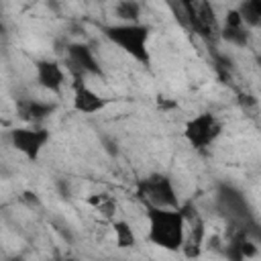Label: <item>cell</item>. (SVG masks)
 Wrapping results in <instances>:
<instances>
[{
	"mask_svg": "<svg viewBox=\"0 0 261 261\" xmlns=\"http://www.w3.org/2000/svg\"><path fill=\"white\" fill-rule=\"evenodd\" d=\"M139 196L147 206H161V208H179L177 192L169 175L153 173L139 181Z\"/></svg>",
	"mask_w": 261,
	"mask_h": 261,
	"instance_id": "3957f363",
	"label": "cell"
},
{
	"mask_svg": "<svg viewBox=\"0 0 261 261\" xmlns=\"http://www.w3.org/2000/svg\"><path fill=\"white\" fill-rule=\"evenodd\" d=\"M47 143H49V130L39 124L14 126L10 130V145L31 161H35L41 155Z\"/></svg>",
	"mask_w": 261,
	"mask_h": 261,
	"instance_id": "5b68a950",
	"label": "cell"
},
{
	"mask_svg": "<svg viewBox=\"0 0 261 261\" xmlns=\"http://www.w3.org/2000/svg\"><path fill=\"white\" fill-rule=\"evenodd\" d=\"M57 188H59V192H61L65 198H69V184H67L65 179H57Z\"/></svg>",
	"mask_w": 261,
	"mask_h": 261,
	"instance_id": "2e32d148",
	"label": "cell"
},
{
	"mask_svg": "<svg viewBox=\"0 0 261 261\" xmlns=\"http://www.w3.org/2000/svg\"><path fill=\"white\" fill-rule=\"evenodd\" d=\"M53 110H55L53 104L41 102V100H31V98L18 100V104H16L18 116H20L24 122H29V124H39L41 120H45L47 116H51Z\"/></svg>",
	"mask_w": 261,
	"mask_h": 261,
	"instance_id": "9c48e42d",
	"label": "cell"
},
{
	"mask_svg": "<svg viewBox=\"0 0 261 261\" xmlns=\"http://www.w3.org/2000/svg\"><path fill=\"white\" fill-rule=\"evenodd\" d=\"M222 133L220 120L212 112H202L190 118L184 126V139L194 149H206L210 147Z\"/></svg>",
	"mask_w": 261,
	"mask_h": 261,
	"instance_id": "277c9868",
	"label": "cell"
},
{
	"mask_svg": "<svg viewBox=\"0 0 261 261\" xmlns=\"http://www.w3.org/2000/svg\"><path fill=\"white\" fill-rule=\"evenodd\" d=\"M112 232L118 249H133L137 245V234L126 220H112Z\"/></svg>",
	"mask_w": 261,
	"mask_h": 261,
	"instance_id": "30bf717a",
	"label": "cell"
},
{
	"mask_svg": "<svg viewBox=\"0 0 261 261\" xmlns=\"http://www.w3.org/2000/svg\"><path fill=\"white\" fill-rule=\"evenodd\" d=\"M141 12L143 6L137 0H118L114 6V14L118 16L120 22H141Z\"/></svg>",
	"mask_w": 261,
	"mask_h": 261,
	"instance_id": "8fae6325",
	"label": "cell"
},
{
	"mask_svg": "<svg viewBox=\"0 0 261 261\" xmlns=\"http://www.w3.org/2000/svg\"><path fill=\"white\" fill-rule=\"evenodd\" d=\"M65 57L69 67L77 73V77L82 75H102L100 63L94 55V51L86 45V43H69L65 49Z\"/></svg>",
	"mask_w": 261,
	"mask_h": 261,
	"instance_id": "8992f818",
	"label": "cell"
},
{
	"mask_svg": "<svg viewBox=\"0 0 261 261\" xmlns=\"http://www.w3.org/2000/svg\"><path fill=\"white\" fill-rule=\"evenodd\" d=\"M35 77L37 84L49 92H59L65 86V71L61 67V63L53 61V59H41L35 63Z\"/></svg>",
	"mask_w": 261,
	"mask_h": 261,
	"instance_id": "ba28073f",
	"label": "cell"
},
{
	"mask_svg": "<svg viewBox=\"0 0 261 261\" xmlns=\"http://www.w3.org/2000/svg\"><path fill=\"white\" fill-rule=\"evenodd\" d=\"M73 110L80 114H98L108 106V100L98 94L94 88L86 86L84 82H77L73 88V98H71Z\"/></svg>",
	"mask_w": 261,
	"mask_h": 261,
	"instance_id": "52a82bcc",
	"label": "cell"
},
{
	"mask_svg": "<svg viewBox=\"0 0 261 261\" xmlns=\"http://www.w3.org/2000/svg\"><path fill=\"white\" fill-rule=\"evenodd\" d=\"M224 27H228V29H237V27H247V24L243 22V16H241L239 8H230V10L226 12V16H224Z\"/></svg>",
	"mask_w": 261,
	"mask_h": 261,
	"instance_id": "9a60e30c",
	"label": "cell"
},
{
	"mask_svg": "<svg viewBox=\"0 0 261 261\" xmlns=\"http://www.w3.org/2000/svg\"><path fill=\"white\" fill-rule=\"evenodd\" d=\"M259 65H261V55H259Z\"/></svg>",
	"mask_w": 261,
	"mask_h": 261,
	"instance_id": "e0dca14e",
	"label": "cell"
},
{
	"mask_svg": "<svg viewBox=\"0 0 261 261\" xmlns=\"http://www.w3.org/2000/svg\"><path fill=\"white\" fill-rule=\"evenodd\" d=\"M90 204L94 208H98V212L102 216H106V218H112L114 212H116V200L112 196H108V194H94L90 198Z\"/></svg>",
	"mask_w": 261,
	"mask_h": 261,
	"instance_id": "4fadbf2b",
	"label": "cell"
},
{
	"mask_svg": "<svg viewBox=\"0 0 261 261\" xmlns=\"http://www.w3.org/2000/svg\"><path fill=\"white\" fill-rule=\"evenodd\" d=\"M188 216L181 208L147 206V241L165 251L186 247Z\"/></svg>",
	"mask_w": 261,
	"mask_h": 261,
	"instance_id": "6da1fadb",
	"label": "cell"
},
{
	"mask_svg": "<svg viewBox=\"0 0 261 261\" xmlns=\"http://www.w3.org/2000/svg\"><path fill=\"white\" fill-rule=\"evenodd\" d=\"M239 12L247 27L253 29L261 24V0H243V4L239 6Z\"/></svg>",
	"mask_w": 261,
	"mask_h": 261,
	"instance_id": "7c38bea8",
	"label": "cell"
},
{
	"mask_svg": "<svg viewBox=\"0 0 261 261\" xmlns=\"http://www.w3.org/2000/svg\"><path fill=\"white\" fill-rule=\"evenodd\" d=\"M106 39L135 61L149 65V27L143 22H118L104 29Z\"/></svg>",
	"mask_w": 261,
	"mask_h": 261,
	"instance_id": "7a4b0ae2",
	"label": "cell"
},
{
	"mask_svg": "<svg viewBox=\"0 0 261 261\" xmlns=\"http://www.w3.org/2000/svg\"><path fill=\"white\" fill-rule=\"evenodd\" d=\"M222 39L228 41L230 45H239V47H243V45H247V41H249L247 27H237V29H228V27H224V29H222Z\"/></svg>",
	"mask_w": 261,
	"mask_h": 261,
	"instance_id": "5bb4252c",
	"label": "cell"
}]
</instances>
